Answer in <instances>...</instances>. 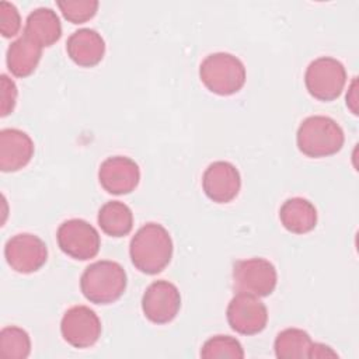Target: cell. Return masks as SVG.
Listing matches in <instances>:
<instances>
[{"instance_id":"d4e9b609","label":"cell","mask_w":359,"mask_h":359,"mask_svg":"<svg viewBox=\"0 0 359 359\" xmlns=\"http://www.w3.org/2000/svg\"><path fill=\"white\" fill-rule=\"evenodd\" d=\"M0 115L7 116L14 111L15 102H17V95L18 90L13 79H10L7 74L0 76Z\"/></svg>"},{"instance_id":"3957f363","label":"cell","mask_w":359,"mask_h":359,"mask_svg":"<svg viewBox=\"0 0 359 359\" xmlns=\"http://www.w3.org/2000/svg\"><path fill=\"white\" fill-rule=\"evenodd\" d=\"M345 142L339 123L324 115L306 118L296 133L297 149L307 157L320 158L337 154Z\"/></svg>"},{"instance_id":"9a60e30c","label":"cell","mask_w":359,"mask_h":359,"mask_svg":"<svg viewBox=\"0 0 359 359\" xmlns=\"http://www.w3.org/2000/svg\"><path fill=\"white\" fill-rule=\"evenodd\" d=\"M66 52L76 65L81 67H93L102 60L105 42L101 34L95 29L80 28L67 38Z\"/></svg>"},{"instance_id":"e0dca14e","label":"cell","mask_w":359,"mask_h":359,"mask_svg":"<svg viewBox=\"0 0 359 359\" xmlns=\"http://www.w3.org/2000/svg\"><path fill=\"white\" fill-rule=\"evenodd\" d=\"M279 219L287 231L293 234H306L317 224V209L306 198H289L279 209Z\"/></svg>"},{"instance_id":"8fae6325","label":"cell","mask_w":359,"mask_h":359,"mask_svg":"<svg viewBox=\"0 0 359 359\" xmlns=\"http://www.w3.org/2000/svg\"><path fill=\"white\" fill-rule=\"evenodd\" d=\"M226 317L233 331L241 335H255L266 327L268 310L259 297L237 293L227 306Z\"/></svg>"},{"instance_id":"5b68a950","label":"cell","mask_w":359,"mask_h":359,"mask_svg":"<svg viewBox=\"0 0 359 359\" xmlns=\"http://www.w3.org/2000/svg\"><path fill=\"white\" fill-rule=\"evenodd\" d=\"M304 84L309 94L316 100L334 101L346 84V70L335 57L320 56L307 66Z\"/></svg>"},{"instance_id":"5bb4252c","label":"cell","mask_w":359,"mask_h":359,"mask_svg":"<svg viewBox=\"0 0 359 359\" xmlns=\"http://www.w3.org/2000/svg\"><path fill=\"white\" fill-rule=\"evenodd\" d=\"M34 142L24 130L17 128L0 132V170L14 172L25 167L34 157Z\"/></svg>"},{"instance_id":"4316f807","label":"cell","mask_w":359,"mask_h":359,"mask_svg":"<svg viewBox=\"0 0 359 359\" xmlns=\"http://www.w3.org/2000/svg\"><path fill=\"white\" fill-rule=\"evenodd\" d=\"M356 90H358V80L356 77L352 80L348 94H346V105L348 108L352 111V114H358V95H356Z\"/></svg>"},{"instance_id":"ac0fdd59","label":"cell","mask_w":359,"mask_h":359,"mask_svg":"<svg viewBox=\"0 0 359 359\" xmlns=\"http://www.w3.org/2000/svg\"><path fill=\"white\" fill-rule=\"evenodd\" d=\"M41 56L42 46L22 34L20 38L13 41L7 49V69L15 77H28L38 67Z\"/></svg>"},{"instance_id":"7402d4cb","label":"cell","mask_w":359,"mask_h":359,"mask_svg":"<svg viewBox=\"0 0 359 359\" xmlns=\"http://www.w3.org/2000/svg\"><path fill=\"white\" fill-rule=\"evenodd\" d=\"M201 356L203 359H216V358H231L243 359L244 349L238 339L230 335H215L209 338L201 349Z\"/></svg>"},{"instance_id":"7a4b0ae2","label":"cell","mask_w":359,"mask_h":359,"mask_svg":"<svg viewBox=\"0 0 359 359\" xmlns=\"http://www.w3.org/2000/svg\"><path fill=\"white\" fill-rule=\"evenodd\" d=\"M128 276L123 266L115 261L101 259L90 264L80 278L83 296L94 304L116 302L125 292Z\"/></svg>"},{"instance_id":"603a6c76","label":"cell","mask_w":359,"mask_h":359,"mask_svg":"<svg viewBox=\"0 0 359 359\" xmlns=\"http://www.w3.org/2000/svg\"><path fill=\"white\" fill-rule=\"evenodd\" d=\"M56 4L63 17L73 24H83L91 20L100 6L97 0H59Z\"/></svg>"},{"instance_id":"4fadbf2b","label":"cell","mask_w":359,"mask_h":359,"mask_svg":"<svg viewBox=\"0 0 359 359\" xmlns=\"http://www.w3.org/2000/svg\"><path fill=\"white\" fill-rule=\"evenodd\" d=\"M205 195L216 203H229L240 192L241 177L234 164L229 161H213L202 177Z\"/></svg>"},{"instance_id":"cb8c5ba5","label":"cell","mask_w":359,"mask_h":359,"mask_svg":"<svg viewBox=\"0 0 359 359\" xmlns=\"http://www.w3.org/2000/svg\"><path fill=\"white\" fill-rule=\"evenodd\" d=\"M21 28V17L17 7L10 1L0 3V31L4 38H11Z\"/></svg>"},{"instance_id":"ffe728a7","label":"cell","mask_w":359,"mask_h":359,"mask_svg":"<svg viewBox=\"0 0 359 359\" xmlns=\"http://www.w3.org/2000/svg\"><path fill=\"white\" fill-rule=\"evenodd\" d=\"M311 344L313 341L304 330L286 328L276 335L273 349L279 359H303L309 358Z\"/></svg>"},{"instance_id":"30bf717a","label":"cell","mask_w":359,"mask_h":359,"mask_svg":"<svg viewBox=\"0 0 359 359\" xmlns=\"http://www.w3.org/2000/svg\"><path fill=\"white\" fill-rule=\"evenodd\" d=\"M181 309V294L178 287L164 279L150 283L142 296V310L144 317L154 324L172 321Z\"/></svg>"},{"instance_id":"277c9868","label":"cell","mask_w":359,"mask_h":359,"mask_svg":"<svg viewBox=\"0 0 359 359\" xmlns=\"http://www.w3.org/2000/svg\"><path fill=\"white\" fill-rule=\"evenodd\" d=\"M199 77L205 87L217 95L238 93L245 84L247 72L244 63L227 52L208 55L199 66Z\"/></svg>"},{"instance_id":"52a82bcc","label":"cell","mask_w":359,"mask_h":359,"mask_svg":"<svg viewBox=\"0 0 359 359\" xmlns=\"http://www.w3.org/2000/svg\"><path fill=\"white\" fill-rule=\"evenodd\" d=\"M59 248L73 259L87 261L94 258L101 247L97 229L83 219L65 220L56 231Z\"/></svg>"},{"instance_id":"6da1fadb","label":"cell","mask_w":359,"mask_h":359,"mask_svg":"<svg viewBox=\"0 0 359 359\" xmlns=\"http://www.w3.org/2000/svg\"><path fill=\"white\" fill-rule=\"evenodd\" d=\"M130 261L146 275L161 272L171 261L172 240L168 230L158 223H146L130 240Z\"/></svg>"},{"instance_id":"d6986e66","label":"cell","mask_w":359,"mask_h":359,"mask_svg":"<svg viewBox=\"0 0 359 359\" xmlns=\"http://www.w3.org/2000/svg\"><path fill=\"white\" fill-rule=\"evenodd\" d=\"M98 226L111 237H123L132 231L133 213L130 208L121 201H109L98 210Z\"/></svg>"},{"instance_id":"2e32d148","label":"cell","mask_w":359,"mask_h":359,"mask_svg":"<svg viewBox=\"0 0 359 359\" xmlns=\"http://www.w3.org/2000/svg\"><path fill=\"white\" fill-rule=\"evenodd\" d=\"M24 35L42 48L52 46L62 36L59 15L49 7H38L32 10L25 20Z\"/></svg>"},{"instance_id":"ba28073f","label":"cell","mask_w":359,"mask_h":359,"mask_svg":"<svg viewBox=\"0 0 359 359\" xmlns=\"http://www.w3.org/2000/svg\"><path fill=\"white\" fill-rule=\"evenodd\" d=\"M7 264L20 273H32L41 269L48 259V248L42 238L31 233H20L4 245Z\"/></svg>"},{"instance_id":"7c38bea8","label":"cell","mask_w":359,"mask_h":359,"mask_svg":"<svg viewBox=\"0 0 359 359\" xmlns=\"http://www.w3.org/2000/svg\"><path fill=\"white\" fill-rule=\"evenodd\" d=\"M98 181L108 194H130L132 191H135L140 181V170L137 163L130 157H108L100 165Z\"/></svg>"},{"instance_id":"484cf974","label":"cell","mask_w":359,"mask_h":359,"mask_svg":"<svg viewBox=\"0 0 359 359\" xmlns=\"http://www.w3.org/2000/svg\"><path fill=\"white\" fill-rule=\"evenodd\" d=\"M314 358H338V353L335 351L331 349V346L320 344V342H313L311 348H310V353H309V359H314Z\"/></svg>"},{"instance_id":"44dd1931","label":"cell","mask_w":359,"mask_h":359,"mask_svg":"<svg viewBox=\"0 0 359 359\" xmlns=\"http://www.w3.org/2000/svg\"><path fill=\"white\" fill-rule=\"evenodd\" d=\"M31 352V339L25 330L8 325L0 331V356L4 359H25Z\"/></svg>"},{"instance_id":"9c48e42d","label":"cell","mask_w":359,"mask_h":359,"mask_svg":"<svg viewBox=\"0 0 359 359\" xmlns=\"http://www.w3.org/2000/svg\"><path fill=\"white\" fill-rule=\"evenodd\" d=\"M101 320L87 306H73L62 317L60 332L63 339L79 349L93 346L101 337Z\"/></svg>"},{"instance_id":"8992f818","label":"cell","mask_w":359,"mask_h":359,"mask_svg":"<svg viewBox=\"0 0 359 359\" xmlns=\"http://www.w3.org/2000/svg\"><path fill=\"white\" fill-rule=\"evenodd\" d=\"M276 282V269L265 258L238 259L233 265V287L237 293L265 297L275 290Z\"/></svg>"}]
</instances>
